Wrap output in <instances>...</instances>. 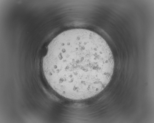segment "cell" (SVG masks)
I'll use <instances>...</instances> for the list:
<instances>
[{
  "label": "cell",
  "mask_w": 154,
  "mask_h": 123,
  "mask_svg": "<svg viewBox=\"0 0 154 123\" xmlns=\"http://www.w3.org/2000/svg\"><path fill=\"white\" fill-rule=\"evenodd\" d=\"M114 66L105 40L95 32L81 29L65 31L54 38L42 62L44 76L52 89L76 100L102 91L111 80Z\"/></svg>",
  "instance_id": "cell-1"
}]
</instances>
